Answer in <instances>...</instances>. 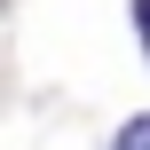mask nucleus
Returning <instances> with one entry per match:
<instances>
[{
  "label": "nucleus",
  "mask_w": 150,
  "mask_h": 150,
  "mask_svg": "<svg viewBox=\"0 0 150 150\" xmlns=\"http://www.w3.org/2000/svg\"><path fill=\"white\" fill-rule=\"evenodd\" d=\"M119 150H150V119H134V127L119 134Z\"/></svg>",
  "instance_id": "1"
},
{
  "label": "nucleus",
  "mask_w": 150,
  "mask_h": 150,
  "mask_svg": "<svg viewBox=\"0 0 150 150\" xmlns=\"http://www.w3.org/2000/svg\"><path fill=\"white\" fill-rule=\"evenodd\" d=\"M134 24H142V40H150V0H134Z\"/></svg>",
  "instance_id": "2"
}]
</instances>
